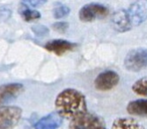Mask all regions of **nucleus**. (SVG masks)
<instances>
[{
  "label": "nucleus",
  "mask_w": 147,
  "mask_h": 129,
  "mask_svg": "<svg viewBox=\"0 0 147 129\" xmlns=\"http://www.w3.org/2000/svg\"><path fill=\"white\" fill-rule=\"evenodd\" d=\"M76 46L77 45L74 43L62 39H56L47 42L44 45V48L49 52H52L57 56H61L66 52L73 50Z\"/></svg>",
  "instance_id": "obj_8"
},
{
  "label": "nucleus",
  "mask_w": 147,
  "mask_h": 129,
  "mask_svg": "<svg viewBox=\"0 0 147 129\" xmlns=\"http://www.w3.org/2000/svg\"><path fill=\"white\" fill-rule=\"evenodd\" d=\"M109 8L98 3H90L81 7L78 12L79 20L83 22H92L108 16Z\"/></svg>",
  "instance_id": "obj_3"
},
{
  "label": "nucleus",
  "mask_w": 147,
  "mask_h": 129,
  "mask_svg": "<svg viewBox=\"0 0 147 129\" xmlns=\"http://www.w3.org/2000/svg\"><path fill=\"white\" fill-rule=\"evenodd\" d=\"M111 24L113 29L119 33H123L132 29L128 18L127 12L124 9L118 10L114 12L111 18Z\"/></svg>",
  "instance_id": "obj_9"
},
{
  "label": "nucleus",
  "mask_w": 147,
  "mask_h": 129,
  "mask_svg": "<svg viewBox=\"0 0 147 129\" xmlns=\"http://www.w3.org/2000/svg\"><path fill=\"white\" fill-rule=\"evenodd\" d=\"M23 5V7H21L20 9V14L26 21L30 22L41 18V14L38 11L29 8L25 3Z\"/></svg>",
  "instance_id": "obj_14"
},
{
  "label": "nucleus",
  "mask_w": 147,
  "mask_h": 129,
  "mask_svg": "<svg viewBox=\"0 0 147 129\" xmlns=\"http://www.w3.org/2000/svg\"><path fill=\"white\" fill-rule=\"evenodd\" d=\"M68 27H69V24L67 22H64V21L56 22L52 25V28L54 29V30H56L59 33H64L66 30H67Z\"/></svg>",
  "instance_id": "obj_17"
},
{
  "label": "nucleus",
  "mask_w": 147,
  "mask_h": 129,
  "mask_svg": "<svg viewBox=\"0 0 147 129\" xmlns=\"http://www.w3.org/2000/svg\"><path fill=\"white\" fill-rule=\"evenodd\" d=\"M62 122L63 118L57 111L51 112L39 119L34 125V129H58Z\"/></svg>",
  "instance_id": "obj_10"
},
{
  "label": "nucleus",
  "mask_w": 147,
  "mask_h": 129,
  "mask_svg": "<svg viewBox=\"0 0 147 129\" xmlns=\"http://www.w3.org/2000/svg\"><path fill=\"white\" fill-rule=\"evenodd\" d=\"M111 129H145L138 121L131 118H118L114 120Z\"/></svg>",
  "instance_id": "obj_13"
},
{
  "label": "nucleus",
  "mask_w": 147,
  "mask_h": 129,
  "mask_svg": "<svg viewBox=\"0 0 147 129\" xmlns=\"http://www.w3.org/2000/svg\"><path fill=\"white\" fill-rule=\"evenodd\" d=\"M24 90L20 83H8L0 87V103L5 102L11 98H15Z\"/></svg>",
  "instance_id": "obj_11"
},
{
  "label": "nucleus",
  "mask_w": 147,
  "mask_h": 129,
  "mask_svg": "<svg viewBox=\"0 0 147 129\" xmlns=\"http://www.w3.org/2000/svg\"><path fill=\"white\" fill-rule=\"evenodd\" d=\"M147 67V50L137 48L129 50L124 58V67L129 72H139Z\"/></svg>",
  "instance_id": "obj_2"
},
{
  "label": "nucleus",
  "mask_w": 147,
  "mask_h": 129,
  "mask_svg": "<svg viewBox=\"0 0 147 129\" xmlns=\"http://www.w3.org/2000/svg\"><path fill=\"white\" fill-rule=\"evenodd\" d=\"M131 27H138L147 20V1H137L126 10Z\"/></svg>",
  "instance_id": "obj_6"
},
{
  "label": "nucleus",
  "mask_w": 147,
  "mask_h": 129,
  "mask_svg": "<svg viewBox=\"0 0 147 129\" xmlns=\"http://www.w3.org/2000/svg\"><path fill=\"white\" fill-rule=\"evenodd\" d=\"M69 129H108L103 120L92 113H86L71 120Z\"/></svg>",
  "instance_id": "obj_4"
},
{
  "label": "nucleus",
  "mask_w": 147,
  "mask_h": 129,
  "mask_svg": "<svg viewBox=\"0 0 147 129\" xmlns=\"http://www.w3.org/2000/svg\"><path fill=\"white\" fill-rule=\"evenodd\" d=\"M70 8L66 5H59L54 9L53 14H54V18L56 19H62L63 17H66L70 14Z\"/></svg>",
  "instance_id": "obj_16"
},
{
  "label": "nucleus",
  "mask_w": 147,
  "mask_h": 129,
  "mask_svg": "<svg viewBox=\"0 0 147 129\" xmlns=\"http://www.w3.org/2000/svg\"><path fill=\"white\" fill-rule=\"evenodd\" d=\"M55 106L62 118L71 120L88 112L85 95L74 88H66L61 91L56 98Z\"/></svg>",
  "instance_id": "obj_1"
},
{
  "label": "nucleus",
  "mask_w": 147,
  "mask_h": 129,
  "mask_svg": "<svg viewBox=\"0 0 147 129\" xmlns=\"http://www.w3.org/2000/svg\"><path fill=\"white\" fill-rule=\"evenodd\" d=\"M129 114L138 117H147V99L130 101L126 108Z\"/></svg>",
  "instance_id": "obj_12"
},
{
  "label": "nucleus",
  "mask_w": 147,
  "mask_h": 129,
  "mask_svg": "<svg viewBox=\"0 0 147 129\" xmlns=\"http://www.w3.org/2000/svg\"><path fill=\"white\" fill-rule=\"evenodd\" d=\"M45 1H28V2H26V5H32V7H36L38 5H41L42 4H44Z\"/></svg>",
  "instance_id": "obj_19"
},
{
  "label": "nucleus",
  "mask_w": 147,
  "mask_h": 129,
  "mask_svg": "<svg viewBox=\"0 0 147 129\" xmlns=\"http://www.w3.org/2000/svg\"><path fill=\"white\" fill-rule=\"evenodd\" d=\"M132 91L142 96H147V76L136 81L131 87Z\"/></svg>",
  "instance_id": "obj_15"
},
{
  "label": "nucleus",
  "mask_w": 147,
  "mask_h": 129,
  "mask_svg": "<svg viewBox=\"0 0 147 129\" xmlns=\"http://www.w3.org/2000/svg\"><path fill=\"white\" fill-rule=\"evenodd\" d=\"M120 81L119 74L112 70H107L100 74L94 80V87L99 91H109L117 86Z\"/></svg>",
  "instance_id": "obj_7"
},
{
  "label": "nucleus",
  "mask_w": 147,
  "mask_h": 129,
  "mask_svg": "<svg viewBox=\"0 0 147 129\" xmlns=\"http://www.w3.org/2000/svg\"><path fill=\"white\" fill-rule=\"evenodd\" d=\"M22 109L18 106H0V129H13L20 121Z\"/></svg>",
  "instance_id": "obj_5"
},
{
  "label": "nucleus",
  "mask_w": 147,
  "mask_h": 129,
  "mask_svg": "<svg viewBox=\"0 0 147 129\" xmlns=\"http://www.w3.org/2000/svg\"><path fill=\"white\" fill-rule=\"evenodd\" d=\"M32 30L34 31V34H36L37 35L39 36H42V35H45L48 34L49 30L46 27L44 26H42V25H36V26H34L32 28Z\"/></svg>",
  "instance_id": "obj_18"
}]
</instances>
